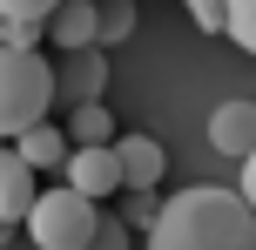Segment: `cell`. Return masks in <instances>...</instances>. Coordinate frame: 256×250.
I'll return each instance as SVG.
<instances>
[{
  "instance_id": "cell-1",
  "label": "cell",
  "mask_w": 256,
  "mask_h": 250,
  "mask_svg": "<svg viewBox=\"0 0 256 250\" xmlns=\"http://www.w3.org/2000/svg\"><path fill=\"white\" fill-rule=\"evenodd\" d=\"M148 250H256V210L243 203V189L196 183L155 210Z\"/></svg>"
},
{
  "instance_id": "cell-2",
  "label": "cell",
  "mask_w": 256,
  "mask_h": 250,
  "mask_svg": "<svg viewBox=\"0 0 256 250\" xmlns=\"http://www.w3.org/2000/svg\"><path fill=\"white\" fill-rule=\"evenodd\" d=\"M48 102H54V68L40 61V48H7L0 41V142L48 122Z\"/></svg>"
},
{
  "instance_id": "cell-3",
  "label": "cell",
  "mask_w": 256,
  "mask_h": 250,
  "mask_svg": "<svg viewBox=\"0 0 256 250\" xmlns=\"http://www.w3.org/2000/svg\"><path fill=\"white\" fill-rule=\"evenodd\" d=\"M94 223H102V203L81 196V189H68V183L61 189H34V203H27V216H20V230H27L34 250H81Z\"/></svg>"
},
{
  "instance_id": "cell-4",
  "label": "cell",
  "mask_w": 256,
  "mask_h": 250,
  "mask_svg": "<svg viewBox=\"0 0 256 250\" xmlns=\"http://www.w3.org/2000/svg\"><path fill=\"white\" fill-rule=\"evenodd\" d=\"M61 176H68V189H81V196H115L122 189V162H115V142H81V149H68V162H61Z\"/></svg>"
},
{
  "instance_id": "cell-5",
  "label": "cell",
  "mask_w": 256,
  "mask_h": 250,
  "mask_svg": "<svg viewBox=\"0 0 256 250\" xmlns=\"http://www.w3.org/2000/svg\"><path fill=\"white\" fill-rule=\"evenodd\" d=\"M108 61L102 48H68V68H54V102H102Z\"/></svg>"
},
{
  "instance_id": "cell-6",
  "label": "cell",
  "mask_w": 256,
  "mask_h": 250,
  "mask_svg": "<svg viewBox=\"0 0 256 250\" xmlns=\"http://www.w3.org/2000/svg\"><path fill=\"white\" fill-rule=\"evenodd\" d=\"M115 162H122V189H155L168 176V149L155 135H115Z\"/></svg>"
},
{
  "instance_id": "cell-7",
  "label": "cell",
  "mask_w": 256,
  "mask_h": 250,
  "mask_svg": "<svg viewBox=\"0 0 256 250\" xmlns=\"http://www.w3.org/2000/svg\"><path fill=\"white\" fill-rule=\"evenodd\" d=\"M209 149L230 162H243L256 149V102H222L216 115H209Z\"/></svg>"
},
{
  "instance_id": "cell-8",
  "label": "cell",
  "mask_w": 256,
  "mask_h": 250,
  "mask_svg": "<svg viewBox=\"0 0 256 250\" xmlns=\"http://www.w3.org/2000/svg\"><path fill=\"white\" fill-rule=\"evenodd\" d=\"M34 176H40V169H27L20 149L0 142V216H7V223H20V216H27V203H34V189H40Z\"/></svg>"
},
{
  "instance_id": "cell-9",
  "label": "cell",
  "mask_w": 256,
  "mask_h": 250,
  "mask_svg": "<svg viewBox=\"0 0 256 250\" xmlns=\"http://www.w3.org/2000/svg\"><path fill=\"white\" fill-rule=\"evenodd\" d=\"M40 27H48V41H54L61 54H68V48H94V0H61Z\"/></svg>"
},
{
  "instance_id": "cell-10",
  "label": "cell",
  "mask_w": 256,
  "mask_h": 250,
  "mask_svg": "<svg viewBox=\"0 0 256 250\" xmlns=\"http://www.w3.org/2000/svg\"><path fill=\"white\" fill-rule=\"evenodd\" d=\"M14 149L27 156V169H61L68 162V129H54V122H34V129L14 135Z\"/></svg>"
},
{
  "instance_id": "cell-11",
  "label": "cell",
  "mask_w": 256,
  "mask_h": 250,
  "mask_svg": "<svg viewBox=\"0 0 256 250\" xmlns=\"http://www.w3.org/2000/svg\"><path fill=\"white\" fill-rule=\"evenodd\" d=\"M81 142H115L108 102H74V115H68V149H81Z\"/></svg>"
},
{
  "instance_id": "cell-12",
  "label": "cell",
  "mask_w": 256,
  "mask_h": 250,
  "mask_svg": "<svg viewBox=\"0 0 256 250\" xmlns=\"http://www.w3.org/2000/svg\"><path fill=\"white\" fill-rule=\"evenodd\" d=\"M135 34V0H94V48Z\"/></svg>"
},
{
  "instance_id": "cell-13",
  "label": "cell",
  "mask_w": 256,
  "mask_h": 250,
  "mask_svg": "<svg viewBox=\"0 0 256 250\" xmlns=\"http://www.w3.org/2000/svg\"><path fill=\"white\" fill-rule=\"evenodd\" d=\"M222 34L243 54H256V0H222Z\"/></svg>"
},
{
  "instance_id": "cell-14",
  "label": "cell",
  "mask_w": 256,
  "mask_h": 250,
  "mask_svg": "<svg viewBox=\"0 0 256 250\" xmlns=\"http://www.w3.org/2000/svg\"><path fill=\"white\" fill-rule=\"evenodd\" d=\"M81 250H135V243H128V223H122V216H102V223L88 230V243H81Z\"/></svg>"
},
{
  "instance_id": "cell-15",
  "label": "cell",
  "mask_w": 256,
  "mask_h": 250,
  "mask_svg": "<svg viewBox=\"0 0 256 250\" xmlns=\"http://www.w3.org/2000/svg\"><path fill=\"white\" fill-rule=\"evenodd\" d=\"M40 34H48L40 21H7V14H0V41H7V48H40Z\"/></svg>"
},
{
  "instance_id": "cell-16",
  "label": "cell",
  "mask_w": 256,
  "mask_h": 250,
  "mask_svg": "<svg viewBox=\"0 0 256 250\" xmlns=\"http://www.w3.org/2000/svg\"><path fill=\"white\" fill-rule=\"evenodd\" d=\"M155 210H162V203H155V189H128V216H122V223H128V230H135V223L148 230V223H155Z\"/></svg>"
},
{
  "instance_id": "cell-17",
  "label": "cell",
  "mask_w": 256,
  "mask_h": 250,
  "mask_svg": "<svg viewBox=\"0 0 256 250\" xmlns=\"http://www.w3.org/2000/svg\"><path fill=\"white\" fill-rule=\"evenodd\" d=\"M54 7H61V0H0V14H7V21H48Z\"/></svg>"
},
{
  "instance_id": "cell-18",
  "label": "cell",
  "mask_w": 256,
  "mask_h": 250,
  "mask_svg": "<svg viewBox=\"0 0 256 250\" xmlns=\"http://www.w3.org/2000/svg\"><path fill=\"white\" fill-rule=\"evenodd\" d=\"M182 7H189V21L202 34H222V0H182Z\"/></svg>"
},
{
  "instance_id": "cell-19",
  "label": "cell",
  "mask_w": 256,
  "mask_h": 250,
  "mask_svg": "<svg viewBox=\"0 0 256 250\" xmlns=\"http://www.w3.org/2000/svg\"><path fill=\"white\" fill-rule=\"evenodd\" d=\"M236 189H243V203H250V210H256V149H250V156H243V183H236Z\"/></svg>"
},
{
  "instance_id": "cell-20",
  "label": "cell",
  "mask_w": 256,
  "mask_h": 250,
  "mask_svg": "<svg viewBox=\"0 0 256 250\" xmlns=\"http://www.w3.org/2000/svg\"><path fill=\"white\" fill-rule=\"evenodd\" d=\"M7 237H14V223H7V216H0V243H7Z\"/></svg>"
}]
</instances>
